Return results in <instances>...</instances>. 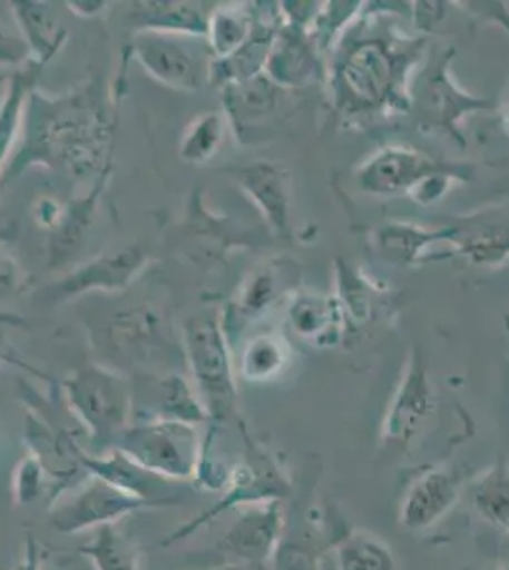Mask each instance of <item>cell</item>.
Segmentation results:
<instances>
[{
  "label": "cell",
  "instance_id": "obj_1",
  "mask_svg": "<svg viewBox=\"0 0 509 570\" xmlns=\"http://www.w3.org/2000/svg\"><path fill=\"white\" fill-rule=\"evenodd\" d=\"M424 52L425 39L400 33L381 10H365L331 50L325 82L336 115L350 120L409 115L411 75Z\"/></svg>",
  "mask_w": 509,
  "mask_h": 570
},
{
  "label": "cell",
  "instance_id": "obj_2",
  "mask_svg": "<svg viewBox=\"0 0 509 570\" xmlns=\"http://www.w3.org/2000/svg\"><path fill=\"white\" fill-rule=\"evenodd\" d=\"M65 403L88 440V453L104 454L134 422V384L128 376L88 363L61 383Z\"/></svg>",
  "mask_w": 509,
  "mask_h": 570
},
{
  "label": "cell",
  "instance_id": "obj_3",
  "mask_svg": "<svg viewBox=\"0 0 509 570\" xmlns=\"http://www.w3.org/2000/svg\"><path fill=\"white\" fill-rule=\"evenodd\" d=\"M242 438H244V453L242 459L231 468L219 500L212 508H207L196 518L188 519L187 523L169 532L168 537L161 538L158 542L160 548H172L179 542H185L231 510L291 499L293 481L285 470V464L280 461V456L271 448H266L265 443L255 440L245 426H242Z\"/></svg>",
  "mask_w": 509,
  "mask_h": 570
},
{
  "label": "cell",
  "instance_id": "obj_4",
  "mask_svg": "<svg viewBox=\"0 0 509 570\" xmlns=\"http://www.w3.org/2000/svg\"><path fill=\"white\" fill-rule=\"evenodd\" d=\"M29 122V149L39 158H61L63 163L94 168L99 163L101 122L97 120L85 98L46 101L32 91L27 107Z\"/></svg>",
  "mask_w": 509,
  "mask_h": 570
},
{
  "label": "cell",
  "instance_id": "obj_5",
  "mask_svg": "<svg viewBox=\"0 0 509 570\" xmlns=\"http://www.w3.org/2000/svg\"><path fill=\"white\" fill-rule=\"evenodd\" d=\"M183 331L193 386L206 407L209 424L233 421L238 411V383L223 320L198 314L187 320Z\"/></svg>",
  "mask_w": 509,
  "mask_h": 570
},
{
  "label": "cell",
  "instance_id": "obj_6",
  "mask_svg": "<svg viewBox=\"0 0 509 570\" xmlns=\"http://www.w3.org/2000/svg\"><path fill=\"white\" fill-rule=\"evenodd\" d=\"M115 449L161 480L193 483L202 440L196 426L180 422L134 421Z\"/></svg>",
  "mask_w": 509,
  "mask_h": 570
},
{
  "label": "cell",
  "instance_id": "obj_7",
  "mask_svg": "<svg viewBox=\"0 0 509 570\" xmlns=\"http://www.w3.org/2000/svg\"><path fill=\"white\" fill-rule=\"evenodd\" d=\"M147 510H160V505L124 493L99 478L86 475L50 505L48 525L59 534L72 537L101 527L118 525L129 515Z\"/></svg>",
  "mask_w": 509,
  "mask_h": 570
},
{
  "label": "cell",
  "instance_id": "obj_8",
  "mask_svg": "<svg viewBox=\"0 0 509 570\" xmlns=\"http://www.w3.org/2000/svg\"><path fill=\"white\" fill-rule=\"evenodd\" d=\"M454 48H446L441 56L428 61L420 75L419 94L413 96V109L424 131L446 134L464 147L462 122L470 112L492 109L489 99L476 98L458 86L451 75Z\"/></svg>",
  "mask_w": 509,
  "mask_h": 570
},
{
  "label": "cell",
  "instance_id": "obj_9",
  "mask_svg": "<svg viewBox=\"0 0 509 570\" xmlns=\"http://www.w3.org/2000/svg\"><path fill=\"white\" fill-rule=\"evenodd\" d=\"M435 174H452L470 181V164H449L409 145H384L355 171L361 190L371 196H409L420 183Z\"/></svg>",
  "mask_w": 509,
  "mask_h": 570
},
{
  "label": "cell",
  "instance_id": "obj_10",
  "mask_svg": "<svg viewBox=\"0 0 509 570\" xmlns=\"http://www.w3.org/2000/svg\"><path fill=\"white\" fill-rule=\"evenodd\" d=\"M287 518L284 502L247 505L242 508L233 525L217 542V569L263 567L271 561L280 538L284 534Z\"/></svg>",
  "mask_w": 509,
  "mask_h": 570
},
{
  "label": "cell",
  "instance_id": "obj_11",
  "mask_svg": "<svg viewBox=\"0 0 509 570\" xmlns=\"http://www.w3.org/2000/svg\"><path fill=\"white\" fill-rule=\"evenodd\" d=\"M464 493V478L447 466L430 464L420 468L407 481L398 510V523L407 532L432 531L451 513L452 508Z\"/></svg>",
  "mask_w": 509,
  "mask_h": 570
},
{
  "label": "cell",
  "instance_id": "obj_12",
  "mask_svg": "<svg viewBox=\"0 0 509 570\" xmlns=\"http://www.w3.org/2000/svg\"><path fill=\"white\" fill-rule=\"evenodd\" d=\"M433 411L435 400L430 376L419 352L414 351L382 421V445L405 453L411 443L424 432L425 424L432 421Z\"/></svg>",
  "mask_w": 509,
  "mask_h": 570
},
{
  "label": "cell",
  "instance_id": "obj_13",
  "mask_svg": "<svg viewBox=\"0 0 509 570\" xmlns=\"http://www.w3.org/2000/svg\"><path fill=\"white\" fill-rule=\"evenodd\" d=\"M198 40V39H196ZM134 56L160 85L198 91L209 82V61L194 50V39L164 33H137Z\"/></svg>",
  "mask_w": 509,
  "mask_h": 570
},
{
  "label": "cell",
  "instance_id": "obj_14",
  "mask_svg": "<svg viewBox=\"0 0 509 570\" xmlns=\"http://www.w3.org/2000/svg\"><path fill=\"white\" fill-rule=\"evenodd\" d=\"M266 77L282 88H298L327 78L316 39L304 27L280 23L266 59Z\"/></svg>",
  "mask_w": 509,
  "mask_h": 570
},
{
  "label": "cell",
  "instance_id": "obj_15",
  "mask_svg": "<svg viewBox=\"0 0 509 570\" xmlns=\"http://www.w3.org/2000/svg\"><path fill=\"white\" fill-rule=\"evenodd\" d=\"M82 466L88 475L107 481L124 493L134 494L137 499L149 500L164 508L183 504L180 494L175 491L174 481L161 480L149 470L139 466L128 459L123 451L112 449L109 453L82 454Z\"/></svg>",
  "mask_w": 509,
  "mask_h": 570
},
{
  "label": "cell",
  "instance_id": "obj_16",
  "mask_svg": "<svg viewBox=\"0 0 509 570\" xmlns=\"http://www.w3.org/2000/svg\"><path fill=\"white\" fill-rule=\"evenodd\" d=\"M149 265V255L141 247H124L78 266L59 282V298H72L90 292H123L134 284Z\"/></svg>",
  "mask_w": 509,
  "mask_h": 570
},
{
  "label": "cell",
  "instance_id": "obj_17",
  "mask_svg": "<svg viewBox=\"0 0 509 570\" xmlns=\"http://www.w3.org/2000/svg\"><path fill=\"white\" fill-rule=\"evenodd\" d=\"M234 179L257 206L276 238L291 236V179L277 164L255 163L234 171Z\"/></svg>",
  "mask_w": 509,
  "mask_h": 570
},
{
  "label": "cell",
  "instance_id": "obj_18",
  "mask_svg": "<svg viewBox=\"0 0 509 570\" xmlns=\"http://www.w3.org/2000/svg\"><path fill=\"white\" fill-rule=\"evenodd\" d=\"M287 90L272 82L265 72L223 88V107L238 137L257 130L280 109Z\"/></svg>",
  "mask_w": 509,
  "mask_h": 570
},
{
  "label": "cell",
  "instance_id": "obj_19",
  "mask_svg": "<svg viewBox=\"0 0 509 570\" xmlns=\"http://www.w3.org/2000/svg\"><path fill=\"white\" fill-rule=\"evenodd\" d=\"M287 325L297 337L314 346H333L344 331V314L336 297L297 293L287 305Z\"/></svg>",
  "mask_w": 509,
  "mask_h": 570
},
{
  "label": "cell",
  "instance_id": "obj_20",
  "mask_svg": "<svg viewBox=\"0 0 509 570\" xmlns=\"http://www.w3.org/2000/svg\"><path fill=\"white\" fill-rule=\"evenodd\" d=\"M131 13L137 33H164L206 39L209 12L198 2H137Z\"/></svg>",
  "mask_w": 509,
  "mask_h": 570
},
{
  "label": "cell",
  "instance_id": "obj_21",
  "mask_svg": "<svg viewBox=\"0 0 509 570\" xmlns=\"http://www.w3.org/2000/svg\"><path fill=\"white\" fill-rule=\"evenodd\" d=\"M335 570H398V556L384 538L358 527H342L331 540Z\"/></svg>",
  "mask_w": 509,
  "mask_h": 570
},
{
  "label": "cell",
  "instance_id": "obj_22",
  "mask_svg": "<svg viewBox=\"0 0 509 570\" xmlns=\"http://www.w3.org/2000/svg\"><path fill=\"white\" fill-rule=\"evenodd\" d=\"M16 23L29 46L32 63L45 67L67 42V29L50 4L35 0H16L10 4Z\"/></svg>",
  "mask_w": 509,
  "mask_h": 570
},
{
  "label": "cell",
  "instance_id": "obj_23",
  "mask_svg": "<svg viewBox=\"0 0 509 570\" xmlns=\"http://www.w3.org/2000/svg\"><path fill=\"white\" fill-rule=\"evenodd\" d=\"M451 244L473 265H500L509 261V219H492L487 214L466 219L462 225H454Z\"/></svg>",
  "mask_w": 509,
  "mask_h": 570
},
{
  "label": "cell",
  "instance_id": "obj_24",
  "mask_svg": "<svg viewBox=\"0 0 509 570\" xmlns=\"http://www.w3.org/2000/svg\"><path fill=\"white\" fill-rule=\"evenodd\" d=\"M454 225L428 230L413 223H388L374 233V247L393 265L409 266L419 263L433 244L452 242Z\"/></svg>",
  "mask_w": 509,
  "mask_h": 570
},
{
  "label": "cell",
  "instance_id": "obj_25",
  "mask_svg": "<svg viewBox=\"0 0 509 570\" xmlns=\"http://www.w3.org/2000/svg\"><path fill=\"white\" fill-rule=\"evenodd\" d=\"M42 67L31 63L27 69H18L8 78L4 91L0 96V176L8 168L13 145L18 142L26 126L27 107L32 96V88Z\"/></svg>",
  "mask_w": 509,
  "mask_h": 570
},
{
  "label": "cell",
  "instance_id": "obj_26",
  "mask_svg": "<svg viewBox=\"0 0 509 570\" xmlns=\"http://www.w3.org/2000/svg\"><path fill=\"white\" fill-rule=\"evenodd\" d=\"M139 421L180 422L198 428L200 424H209V415L193 383L174 373L156 381L153 411Z\"/></svg>",
  "mask_w": 509,
  "mask_h": 570
},
{
  "label": "cell",
  "instance_id": "obj_27",
  "mask_svg": "<svg viewBox=\"0 0 509 570\" xmlns=\"http://www.w3.org/2000/svg\"><path fill=\"white\" fill-rule=\"evenodd\" d=\"M471 510L484 525L509 534V461L490 464L468 485Z\"/></svg>",
  "mask_w": 509,
  "mask_h": 570
},
{
  "label": "cell",
  "instance_id": "obj_28",
  "mask_svg": "<svg viewBox=\"0 0 509 570\" xmlns=\"http://www.w3.org/2000/svg\"><path fill=\"white\" fill-rule=\"evenodd\" d=\"M247 4H223L209 10L206 42L212 59H226L242 50L257 27L253 8Z\"/></svg>",
  "mask_w": 509,
  "mask_h": 570
},
{
  "label": "cell",
  "instance_id": "obj_29",
  "mask_svg": "<svg viewBox=\"0 0 509 570\" xmlns=\"http://www.w3.org/2000/svg\"><path fill=\"white\" fill-rule=\"evenodd\" d=\"M330 544L331 540H323L316 521L306 515L303 527L285 525L268 564L271 570H322L323 556L330 551Z\"/></svg>",
  "mask_w": 509,
  "mask_h": 570
},
{
  "label": "cell",
  "instance_id": "obj_30",
  "mask_svg": "<svg viewBox=\"0 0 509 570\" xmlns=\"http://www.w3.org/2000/svg\"><path fill=\"white\" fill-rule=\"evenodd\" d=\"M291 362V346L287 338L271 331L261 333L245 343L236 363V375L253 384L268 383L282 375Z\"/></svg>",
  "mask_w": 509,
  "mask_h": 570
},
{
  "label": "cell",
  "instance_id": "obj_31",
  "mask_svg": "<svg viewBox=\"0 0 509 570\" xmlns=\"http://www.w3.org/2000/svg\"><path fill=\"white\" fill-rule=\"evenodd\" d=\"M96 570H139L141 550L120 525L101 527L90 542L78 548Z\"/></svg>",
  "mask_w": 509,
  "mask_h": 570
},
{
  "label": "cell",
  "instance_id": "obj_32",
  "mask_svg": "<svg viewBox=\"0 0 509 570\" xmlns=\"http://www.w3.org/2000/svg\"><path fill=\"white\" fill-rule=\"evenodd\" d=\"M277 298V273L274 266H263L245 279L244 287L239 289L236 305L228 318L223 320L226 337H231L236 325H244L266 314Z\"/></svg>",
  "mask_w": 509,
  "mask_h": 570
},
{
  "label": "cell",
  "instance_id": "obj_33",
  "mask_svg": "<svg viewBox=\"0 0 509 570\" xmlns=\"http://www.w3.org/2000/svg\"><path fill=\"white\" fill-rule=\"evenodd\" d=\"M225 117L221 112L198 115L180 136V160L187 164H206L212 160L225 139Z\"/></svg>",
  "mask_w": 509,
  "mask_h": 570
},
{
  "label": "cell",
  "instance_id": "obj_34",
  "mask_svg": "<svg viewBox=\"0 0 509 570\" xmlns=\"http://www.w3.org/2000/svg\"><path fill=\"white\" fill-rule=\"evenodd\" d=\"M45 494H48V500H50V497H52V481L48 478V473H46L45 466L40 464L39 459L27 453L13 468V504L26 508V505L39 502Z\"/></svg>",
  "mask_w": 509,
  "mask_h": 570
},
{
  "label": "cell",
  "instance_id": "obj_35",
  "mask_svg": "<svg viewBox=\"0 0 509 570\" xmlns=\"http://www.w3.org/2000/svg\"><path fill=\"white\" fill-rule=\"evenodd\" d=\"M32 63L31 52L12 10H0V67H13L16 71Z\"/></svg>",
  "mask_w": 509,
  "mask_h": 570
},
{
  "label": "cell",
  "instance_id": "obj_36",
  "mask_svg": "<svg viewBox=\"0 0 509 570\" xmlns=\"http://www.w3.org/2000/svg\"><path fill=\"white\" fill-rule=\"evenodd\" d=\"M23 285V273L12 255L0 249V301L13 297Z\"/></svg>",
  "mask_w": 509,
  "mask_h": 570
},
{
  "label": "cell",
  "instance_id": "obj_37",
  "mask_svg": "<svg viewBox=\"0 0 509 570\" xmlns=\"http://www.w3.org/2000/svg\"><path fill=\"white\" fill-rule=\"evenodd\" d=\"M12 570H46L45 551H42L39 538L35 537L32 532H27L20 563L16 564Z\"/></svg>",
  "mask_w": 509,
  "mask_h": 570
},
{
  "label": "cell",
  "instance_id": "obj_38",
  "mask_svg": "<svg viewBox=\"0 0 509 570\" xmlns=\"http://www.w3.org/2000/svg\"><path fill=\"white\" fill-rule=\"evenodd\" d=\"M413 8L414 12V23L422 31H430L435 23L443 20V13H446V8L443 7V2H414Z\"/></svg>",
  "mask_w": 509,
  "mask_h": 570
},
{
  "label": "cell",
  "instance_id": "obj_39",
  "mask_svg": "<svg viewBox=\"0 0 509 570\" xmlns=\"http://www.w3.org/2000/svg\"><path fill=\"white\" fill-rule=\"evenodd\" d=\"M35 219L39 220L42 227H58L59 225V204L50 200V198H42V200L35 206Z\"/></svg>",
  "mask_w": 509,
  "mask_h": 570
},
{
  "label": "cell",
  "instance_id": "obj_40",
  "mask_svg": "<svg viewBox=\"0 0 509 570\" xmlns=\"http://www.w3.org/2000/svg\"><path fill=\"white\" fill-rule=\"evenodd\" d=\"M67 7L71 8L72 12L82 16V18H94L99 13L105 12V8L109 7L107 2H67Z\"/></svg>",
  "mask_w": 509,
  "mask_h": 570
},
{
  "label": "cell",
  "instance_id": "obj_41",
  "mask_svg": "<svg viewBox=\"0 0 509 570\" xmlns=\"http://www.w3.org/2000/svg\"><path fill=\"white\" fill-rule=\"evenodd\" d=\"M27 320L12 312L0 311V327H26Z\"/></svg>",
  "mask_w": 509,
  "mask_h": 570
},
{
  "label": "cell",
  "instance_id": "obj_42",
  "mask_svg": "<svg viewBox=\"0 0 509 570\" xmlns=\"http://www.w3.org/2000/svg\"><path fill=\"white\" fill-rule=\"evenodd\" d=\"M500 124H502L503 134L509 137V101H506L500 110Z\"/></svg>",
  "mask_w": 509,
  "mask_h": 570
},
{
  "label": "cell",
  "instance_id": "obj_43",
  "mask_svg": "<svg viewBox=\"0 0 509 570\" xmlns=\"http://www.w3.org/2000/svg\"><path fill=\"white\" fill-rule=\"evenodd\" d=\"M489 570H509V561H502V563L492 564Z\"/></svg>",
  "mask_w": 509,
  "mask_h": 570
},
{
  "label": "cell",
  "instance_id": "obj_44",
  "mask_svg": "<svg viewBox=\"0 0 509 570\" xmlns=\"http://www.w3.org/2000/svg\"><path fill=\"white\" fill-rule=\"evenodd\" d=\"M506 330L509 331V316H506Z\"/></svg>",
  "mask_w": 509,
  "mask_h": 570
}]
</instances>
